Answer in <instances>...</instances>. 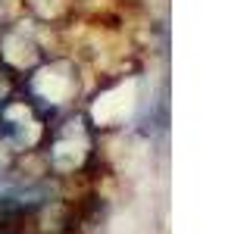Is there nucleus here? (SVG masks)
<instances>
[{
	"label": "nucleus",
	"instance_id": "obj_1",
	"mask_svg": "<svg viewBox=\"0 0 250 234\" xmlns=\"http://www.w3.org/2000/svg\"><path fill=\"white\" fill-rule=\"evenodd\" d=\"M44 135V116L31 100H10L0 109V137L10 144L13 150H25L35 147Z\"/></svg>",
	"mask_w": 250,
	"mask_h": 234
}]
</instances>
